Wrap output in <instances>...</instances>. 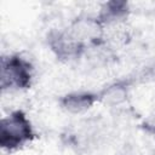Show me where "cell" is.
<instances>
[{
  "label": "cell",
  "mask_w": 155,
  "mask_h": 155,
  "mask_svg": "<svg viewBox=\"0 0 155 155\" xmlns=\"http://www.w3.org/2000/svg\"><path fill=\"white\" fill-rule=\"evenodd\" d=\"M30 64L18 56L4 58L1 63V87L23 88L30 84Z\"/></svg>",
  "instance_id": "obj_2"
},
{
  "label": "cell",
  "mask_w": 155,
  "mask_h": 155,
  "mask_svg": "<svg viewBox=\"0 0 155 155\" xmlns=\"http://www.w3.org/2000/svg\"><path fill=\"white\" fill-rule=\"evenodd\" d=\"M126 4L125 2H109L104 10V18L107 19H116L125 15L126 12Z\"/></svg>",
  "instance_id": "obj_4"
},
{
  "label": "cell",
  "mask_w": 155,
  "mask_h": 155,
  "mask_svg": "<svg viewBox=\"0 0 155 155\" xmlns=\"http://www.w3.org/2000/svg\"><path fill=\"white\" fill-rule=\"evenodd\" d=\"M93 102H94V96H92L91 93H73L64 97L63 107L70 111L76 113L90 108V105H92Z\"/></svg>",
  "instance_id": "obj_3"
},
{
  "label": "cell",
  "mask_w": 155,
  "mask_h": 155,
  "mask_svg": "<svg viewBox=\"0 0 155 155\" xmlns=\"http://www.w3.org/2000/svg\"><path fill=\"white\" fill-rule=\"evenodd\" d=\"M31 136L30 122L22 111H15L1 120L0 144L2 148L8 150L16 149L30 140Z\"/></svg>",
  "instance_id": "obj_1"
}]
</instances>
